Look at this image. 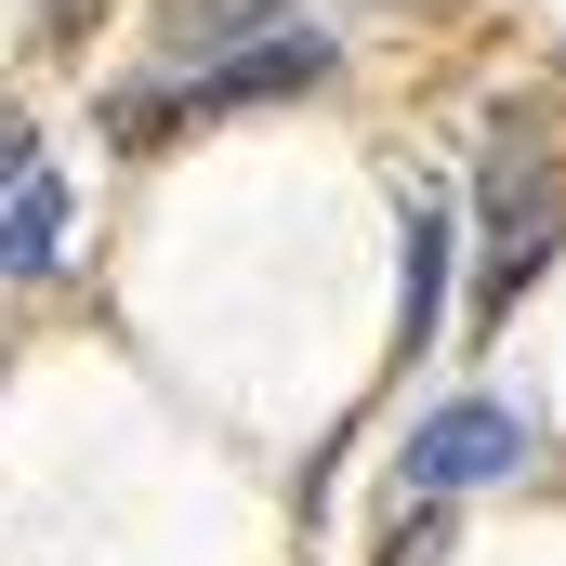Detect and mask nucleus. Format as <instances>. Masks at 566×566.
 I'll use <instances>...</instances> for the list:
<instances>
[{
	"label": "nucleus",
	"instance_id": "f257e3e1",
	"mask_svg": "<svg viewBox=\"0 0 566 566\" xmlns=\"http://www.w3.org/2000/svg\"><path fill=\"white\" fill-rule=\"evenodd\" d=\"M566 251V145L527 106H488L474 133V198H461V264H474V329H501L527 277H554Z\"/></svg>",
	"mask_w": 566,
	"mask_h": 566
},
{
	"label": "nucleus",
	"instance_id": "f03ea898",
	"mask_svg": "<svg viewBox=\"0 0 566 566\" xmlns=\"http://www.w3.org/2000/svg\"><path fill=\"white\" fill-rule=\"evenodd\" d=\"M329 66H343V27L290 0V13L264 27V40H251V53H224V66H198V80H158V66L106 80V93H93V133L119 145V158H145V145L198 133V119H251V106H290V93H316Z\"/></svg>",
	"mask_w": 566,
	"mask_h": 566
},
{
	"label": "nucleus",
	"instance_id": "7ed1b4c3",
	"mask_svg": "<svg viewBox=\"0 0 566 566\" xmlns=\"http://www.w3.org/2000/svg\"><path fill=\"white\" fill-rule=\"evenodd\" d=\"M527 461H541V409H527V396H501V382H448V396H422L409 434H396V501L461 514V501L514 488Z\"/></svg>",
	"mask_w": 566,
	"mask_h": 566
},
{
	"label": "nucleus",
	"instance_id": "20e7f679",
	"mask_svg": "<svg viewBox=\"0 0 566 566\" xmlns=\"http://www.w3.org/2000/svg\"><path fill=\"white\" fill-rule=\"evenodd\" d=\"M396 356L422 369L434 343H448V316H461V185H409V211H396Z\"/></svg>",
	"mask_w": 566,
	"mask_h": 566
},
{
	"label": "nucleus",
	"instance_id": "39448f33",
	"mask_svg": "<svg viewBox=\"0 0 566 566\" xmlns=\"http://www.w3.org/2000/svg\"><path fill=\"white\" fill-rule=\"evenodd\" d=\"M66 238H80V185L40 158L13 198H0V290H40V277H66Z\"/></svg>",
	"mask_w": 566,
	"mask_h": 566
},
{
	"label": "nucleus",
	"instance_id": "423d86ee",
	"mask_svg": "<svg viewBox=\"0 0 566 566\" xmlns=\"http://www.w3.org/2000/svg\"><path fill=\"white\" fill-rule=\"evenodd\" d=\"M277 13L290 0H171L158 40H145V66H158V80H198V66H224V53H251Z\"/></svg>",
	"mask_w": 566,
	"mask_h": 566
},
{
	"label": "nucleus",
	"instance_id": "0eeeda50",
	"mask_svg": "<svg viewBox=\"0 0 566 566\" xmlns=\"http://www.w3.org/2000/svg\"><path fill=\"white\" fill-rule=\"evenodd\" d=\"M448 527H461V514H434V501H396V527H382V554H369V566H448Z\"/></svg>",
	"mask_w": 566,
	"mask_h": 566
},
{
	"label": "nucleus",
	"instance_id": "6e6552de",
	"mask_svg": "<svg viewBox=\"0 0 566 566\" xmlns=\"http://www.w3.org/2000/svg\"><path fill=\"white\" fill-rule=\"evenodd\" d=\"M27 171H40V133H27V119H0V198H13Z\"/></svg>",
	"mask_w": 566,
	"mask_h": 566
}]
</instances>
